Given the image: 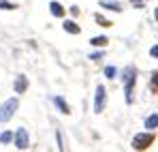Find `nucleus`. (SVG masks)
<instances>
[{
  "instance_id": "nucleus-1",
  "label": "nucleus",
  "mask_w": 158,
  "mask_h": 152,
  "mask_svg": "<svg viewBox=\"0 0 158 152\" xmlns=\"http://www.w3.org/2000/svg\"><path fill=\"white\" fill-rule=\"evenodd\" d=\"M122 79H124V90H126V103H132V90H135V81H137V71L135 67H126L124 73H122Z\"/></svg>"
},
{
  "instance_id": "nucleus-2",
  "label": "nucleus",
  "mask_w": 158,
  "mask_h": 152,
  "mask_svg": "<svg viewBox=\"0 0 158 152\" xmlns=\"http://www.w3.org/2000/svg\"><path fill=\"white\" fill-rule=\"evenodd\" d=\"M19 107V101L17 99H6V101L0 105V122H9L13 118V114L17 111Z\"/></svg>"
},
{
  "instance_id": "nucleus-3",
  "label": "nucleus",
  "mask_w": 158,
  "mask_h": 152,
  "mask_svg": "<svg viewBox=\"0 0 158 152\" xmlns=\"http://www.w3.org/2000/svg\"><path fill=\"white\" fill-rule=\"evenodd\" d=\"M152 141H154V135H152V133H143V135H137V137L132 139V148H135V150H145Z\"/></svg>"
},
{
  "instance_id": "nucleus-4",
  "label": "nucleus",
  "mask_w": 158,
  "mask_h": 152,
  "mask_svg": "<svg viewBox=\"0 0 158 152\" xmlns=\"http://www.w3.org/2000/svg\"><path fill=\"white\" fill-rule=\"evenodd\" d=\"M13 137H15V146H17L19 150H26L28 146H30V137H28V131H26L24 127H22V128H17Z\"/></svg>"
},
{
  "instance_id": "nucleus-5",
  "label": "nucleus",
  "mask_w": 158,
  "mask_h": 152,
  "mask_svg": "<svg viewBox=\"0 0 158 152\" xmlns=\"http://www.w3.org/2000/svg\"><path fill=\"white\" fill-rule=\"evenodd\" d=\"M103 109H105V88L98 86L96 88V97H94V111L101 114Z\"/></svg>"
},
{
  "instance_id": "nucleus-6",
  "label": "nucleus",
  "mask_w": 158,
  "mask_h": 152,
  "mask_svg": "<svg viewBox=\"0 0 158 152\" xmlns=\"http://www.w3.org/2000/svg\"><path fill=\"white\" fill-rule=\"evenodd\" d=\"M13 90H15L17 94H24V92L28 90V77H26V75H17V77H15Z\"/></svg>"
},
{
  "instance_id": "nucleus-7",
  "label": "nucleus",
  "mask_w": 158,
  "mask_h": 152,
  "mask_svg": "<svg viewBox=\"0 0 158 152\" xmlns=\"http://www.w3.org/2000/svg\"><path fill=\"white\" fill-rule=\"evenodd\" d=\"M49 11L53 17H64V7L60 2H49Z\"/></svg>"
},
{
  "instance_id": "nucleus-8",
  "label": "nucleus",
  "mask_w": 158,
  "mask_h": 152,
  "mask_svg": "<svg viewBox=\"0 0 158 152\" xmlns=\"http://www.w3.org/2000/svg\"><path fill=\"white\" fill-rule=\"evenodd\" d=\"M53 103L58 105V109H60L62 114H71V107H69V103L64 101L62 97H53Z\"/></svg>"
},
{
  "instance_id": "nucleus-9",
  "label": "nucleus",
  "mask_w": 158,
  "mask_h": 152,
  "mask_svg": "<svg viewBox=\"0 0 158 152\" xmlns=\"http://www.w3.org/2000/svg\"><path fill=\"white\" fill-rule=\"evenodd\" d=\"M64 30H66L69 34H79V32H81V28H79L73 20H66V22H64Z\"/></svg>"
},
{
  "instance_id": "nucleus-10",
  "label": "nucleus",
  "mask_w": 158,
  "mask_h": 152,
  "mask_svg": "<svg viewBox=\"0 0 158 152\" xmlns=\"http://www.w3.org/2000/svg\"><path fill=\"white\" fill-rule=\"evenodd\" d=\"M145 127L150 128V131L158 128V114H150V116L145 118Z\"/></svg>"
},
{
  "instance_id": "nucleus-11",
  "label": "nucleus",
  "mask_w": 158,
  "mask_h": 152,
  "mask_svg": "<svg viewBox=\"0 0 158 152\" xmlns=\"http://www.w3.org/2000/svg\"><path fill=\"white\" fill-rule=\"evenodd\" d=\"M90 43H92L94 47H105V45H107V37H94Z\"/></svg>"
},
{
  "instance_id": "nucleus-12",
  "label": "nucleus",
  "mask_w": 158,
  "mask_h": 152,
  "mask_svg": "<svg viewBox=\"0 0 158 152\" xmlns=\"http://www.w3.org/2000/svg\"><path fill=\"white\" fill-rule=\"evenodd\" d=\"M101 7H105V9H109V11H122V7L118 4V2H101Z\"/></svg>"
},
{
  "instance_id": "nucleus-13",
  "label": "nucleus",
  "mask_w": 158,
  "mask_h": 152,
  "mask_svg": "<svg viewBox=\"0 0 158 152\" xmlns=\"http://www.w3.org/2000/svg\"><path fill=\"white\" fill-rule=\"evenodd\" d=\"M11 139H13V133H11V131H4V133L0 135V144H9Z\"/></svg>"
},
{
  "instance_id": "nucleus-14",
  "label": "nucleus",
  "mask_w": 158,
  "mask_h": 152,
  "mask_svg": "<svg viewBox=\"0 0 158 152\" xmlns=\"http://www.w3.org/2000/svg\"><path fill=\"white\" fill-rule=\"evenodd\" d=\"M0 9L2 11H13V9H17L13 2H6V0H0Z\"/></svg>"
},
{
  "instance_id": "nucleus-15",
  "label": "nucleus",
  "mask_w": 158,
  "mask_h": 152,
  "mask_svg": "<svg viewBox=\"0 0 158 152\" xmlns=\"http://www.w3.org/2000/svg\"><path fill=\"white\" fill-rule=\"evenodd\" d=\"M94 20H96V22H98V26H103V28H109V26H111V22H109V20H105V17H103V15H96V17H94Z\"/></svg>"
},
{
  "instance_id": "nucleus-16",
  "label": "nucleus",
  "mask_w": 158,
  "mask_h": 152,
  "mask_svg": "<svg viewBox=\"0 0 158 152\" xmlns=\"http://www.w3.org/2000/svg\"><path fill=\"white\" fill-rule=\"evenodd\" d=\"M105 75L111 79V77H115V67H107L105 69Z\"/></svg>"
},
{
  "instance_id": "nucleus-17",
  "label": "nucleus",
  "mask_w": 158,
  "mask_h": 152,
  "mask_svg": "<svg viewBox=\"0 0 158 152\" xmlns=\"http://www.w3.org/2000/svg\"><path fill=\"white\" fill-rule=\"evenodd\" d=\"M90 58H92V60H101L103 54H101V51H94V54H90Z\"/></svg>"
},
{
  "instance_id": "nucleus-18",
  "label": "nucleus",
  "mask_w": 158,
  "mask_h": 152,
  "mask_svg": "<svg viewBox=\"0 0 158 152\" xmlns=\"http://www.w3.org/2000/svg\"><path fill=\"white\" fill-rule=\"evenodd\" d=\"M150 56H152V58H158V45H154V47L150 50Z\"/></svg>"
},
{
  "instance_id": "nucleus-19",
  "label": "nucleus",
  "mask_w": 158,
  "mask_h": 152,
  "mask_svg": "<svg viewBox=\"0 0 158 152\" xmlns=\"http://www.w3.org/2000/svg\"><path fill=\"white\" fill-rule=\"evenodd\" d=\"M154 84H158V71L154 73Z\"/></svg>"
},
{
  "instance_id": "nucleus-20",
  "label": "nucleus",
  "mask_w": 158,
  "mask_h": 152,
  "mask_svg": "<svg viewBox=\"0 0 158 152\" xmlns=\"http://www.w3.org/2000/svg\"><path fill=\"white\" fill-rule=\"evenodd\" d=\"M154 17H156V20H158V7H156V11H154Z\"/></svg>"
},
{
  "instance_id": "nucleus-21",
  "label": "nucleus",
  "mask_w": 158,
  "mask_h": 152,
  "mask_svg": "<svg viewBox=\"0 0 158 152\" xmlns=\"http://www.w3.org/2000/svg\"><path fill=\"white\" fill-rule=\"evenodd\" d=\"M135 2H139V0H135Z\"/></svg>"
}]
</instances>
